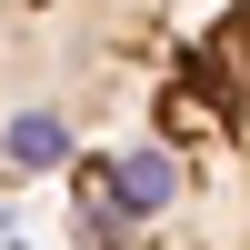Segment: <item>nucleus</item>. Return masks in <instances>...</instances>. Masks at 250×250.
Returning <instances> with one entry per match:
<instances>
[{"label": "nucleus", "mask_w": 250, "mask_h": 250, "mask_svg": "<svg viewBox=\"0 0 250 250\" xmlns=\"http://www.w3.org/2000/svg\"><path fill=\"white\" fill-rule=\"evenodd\" d=\"M80 250H250V0L180 30L150 110L70 170Z\"/></svg>", "instance_id": "f257e3e1"}, {"label": "nucleus", "mask_w": 250, "mask_h": 250, "mask_svg": "<svg viewBox=\"0 0 250 250\" xmlns=\"http://www.w3.org/2000/svg\"><path fill=\"white\" fill-rule=\"evenodd\" d=\"M180 0H0V190L70 180L150 110Z\"/></svg>", "instance_id": "f03ea898"}]
</instances>
